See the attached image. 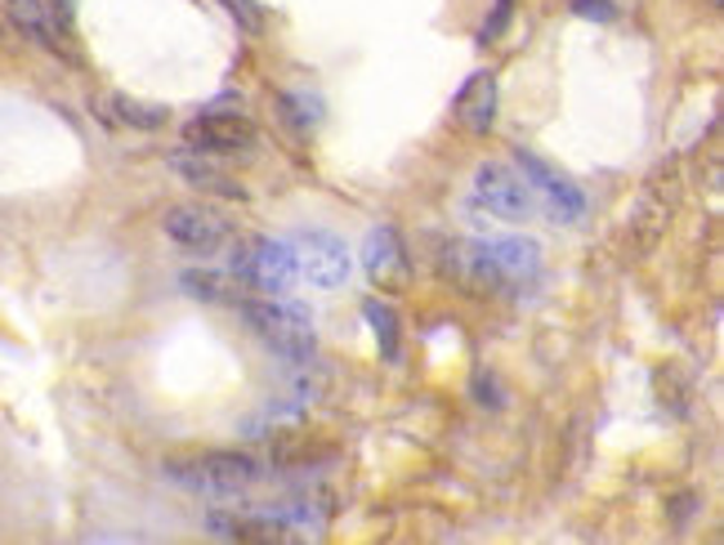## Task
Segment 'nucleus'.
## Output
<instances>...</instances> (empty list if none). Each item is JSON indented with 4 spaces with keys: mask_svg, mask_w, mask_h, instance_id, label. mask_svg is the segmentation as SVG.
Wrapping results in <instances>:
<instances>
[{
    "mask_svg": "<svg viewBox=\"0 0 724 545\" xmlns=\"http://www.w3.org/2000/svg\"><path fill=\"white\" fill-rule=\"evenodd\" d=\"M179 291L201 300V304H232L241 308V300H247V282H241L237 273H219V269H188L179 273Z\"/></svg>",
    "mask_w": 724,
    "mask_h": 545,
    "instance_id": "15",
    "label": "nucleus"
},
{
    "mask_svg": "<svg viewBox=\"0 0 724 545\" xmlns=\"http://www.w3.org/2000/svg\"><path fill=\"white\" fill-rule=\"evenodd\" d=\"M50 10H54V14H59V23L68 28V23H72V10H76V0H54Z\"/></svg>",
    "mask_w": 724,
    "mask_h": 545,
    "instance_id": "26",
    "label": "nucleus"
},
{
    "mask_svg": "<svg viewBox=\"0 0 724 545\" xmlns=\"http://www.w3.org/2000/svg\"><path fill=\"white\" fill-rule=\"evenodd\" d=\"M232 273L247 282V286L265 291V295L287 291V286L300 277V273H296L291 247H287V242H273V238H251V242H241L237 255H232Z\"/></svg>",
    "mask_w": 724,
    "mask_h": 545,
    "instance_id": "5",
    "label": "nucleus"
},
{
    "mask_svg": "<svg viewBox=\"0 0 724 545\" xmlns=\"http://www.w3.org/2000/svg\"><path fill=\"white\" fill-rule=\"evenodd\" d=\"M671 214H675V184H649L640 197H635V206H631V214H627V233H631V247L644 255V251H653L658 247V238L666 233V224H671Z\"/></svg>",
    "mask_w": 724,
    "mask_h": 545,
    "instance_id": "10",
    "label": "nucleus"
},
{
    "mask_svg": "<svg viewBox=\"0 0 724 545\" xmlns=\"http://www.w3.org/2000/svg\"><path fill=\"white\" fill-rule=\"evenodd\" d=\"M219 6L232 14V23H237L241 32H251V36L265 32V10H260V0H219Z\"/></svg>",
    "mask_w": 724,
    "mask_h": 545,
    "instance_id": "21",
    "label": "nucleus"
},
{
    "mask_svg": "<svg viewBox=\"0 0 724 545\" xmlns=\"http://www.w3.org/2000/svg\"><path fill=\"white\" fill-rule=\"evenodd\" d=\"M438 273L452 286H461L465 295H478V300H493V295H501L510 286L506 273L497 269L493 251L483 247V242H447L438 251Z\"/></svg>",
    "mask_w": 724,
    "mask_h": 545,
    "instance_id": "4",
    "label": "nucleus"
},
{
    "mask_svg": "<svg viewBox=\"0 0 724 545\" xmlns=\"http://www.w3.org/2000/svg\"><path fill=\"white\" fill-rule=\"evenodd\" d=\"M572 10H577L581 19H599V23L613 19V6H609V0H572Z\"/></svg>",
    "mask_w": 724,
    "mask_h": 545,
    "instance_id": "24",
    "label": "nucleus"
},
{
    "mask_svg": "<svg viewBox=\"0 0 724 545\" xmlns=\"http://www.w3.org/2000/svg\"><path fill=\"white\" fill-rule=\"evenodd\" d=\"M170 166H175L193 188H201V192H219V197H232V201L247 197V188H241L237 179H228L219 166H210L206 153H188V148H179V153L170 157Z\"/></svg>",
    "mask_w": 724,
    "mask_h": 545,
    "instance_id": "16",
    "label": "nucleus"
},
{
    "mask_svg": "<svg viewBox=\"0 0 724 545\" xmlns=\"http://www.w3.org/2000/svg\"><path fill=\"white\" fill-rule=\"evenodd\" d=\"M362 317L372 322V332H376V345H381V354H385V358H399V317H394V308H390V304H381V300H368V308H362Z\"/></svg>",
    "mask_w": 724,
    "mask_h": 545,
    "instance_id": "19",
    "label": "nucleus"
},
{
    "mask_svg": "<svg viewBox=\"0 0 724 545\" xmlns=\"http://www.w3.org/2000/svg\"><path fill=\"white\" fill-rule=\"evenodd\" d=\"M184 139H188V148H201V153H237V148L256 144V122L241 117V113L210 107V113H197L184 126Z\"/></svg>",
    "mask_w": 724,
    "mask_h": 545,
    "instance_id": "8",
    "label": "nucleus"
},
{
    "mask_svg": "<svg viewBox=\"0 0 724 545\" xmlns=\"http://www.w3.org/2000/svg\"><path fill=\"white\" fill-rule=\"evenodd\" d=\"M282 242H287L291 255H296V273L309 277L313 286L335 291V286L349 282L353 260H349V247H344L335 233H327V229H296V233L282 238Z\"/></svg>",
    "mask_w": 724,
    "mask_h": 545,
    "instance_id": "3",
    "label": "nucleus"
},
{
    "mask_svg": "<svg viewBox=\"0 0 724 545\" xmlns=\"http://www.w3.org/2000/svg\"><path fill=\"white\" fill-rule=\"evenodd\" d=\"M689 510H697V496H693V492H684V496L671 501V518H675V523H689Z\"/></svg>",
    "mask_w": 724,
    "mask_h": 545,
    "instance_id": "25",
    "label": "nucleus"
},
{
    "mask_svg": "<svg viewBox=\"0 0 724 545\" xmlns=\"http://www.w3.org/2000/svg\"><path fill=\"white\" fill-rule=\"evenodd\" d=\"M711 6H715V10H720V6H724V0H711Z\"/></svg>",
    "mask_w": 724,
    "mask_h": 545,
    "instance_id": "27",
    "label": "nucleus"
},
{
    "mask_svg": "<svg viewBox=\"0 0 724 545\" xmlns=\"http://www.w3.org/2000/svg\"><path fill=\"white\" fill-rule=\"evenodd\" d=\"M6 14H10V23H14L28 41H37V45L63 54V23H59V14L45 6V0H6Z\"/></svg>",
    "mask_w": 724,
    "mask_h": 545,
    "instance_id": "14",
    "label": "nucleus"
},
{
    "mask_svg": "<svg viewBox=\"0 0 724 545\" xmlns=\"http://www.w3.org/2000/svg\"><path fill=\"white\" fill-rule=\"evenodd\" d=\"M278 113L287 117V126H291V130H313L318 103H313L309 94H296V90H287V94H278Z\"/></svg>",
    "mask_w": 724,
    "mask_h": 545,
    "instance_id": "20",
    "label": "nucleus"
},
{
    "mask_svg": "<svg viewBox=\"0 0 724 545\" xmlns=\"http://www.w3.org/2000/svg\"><path fill=\"white\" fill-rule=\"evenodd\" d=\"M510 10H515V0H497V6H493V19L483 23V32H478V41H483V45H488V41H497V36L506 32V23H510Z\"/></svg>",
    "mask_w": 724,
    "mask_h": 545,
    "instance_id": "23",
    "label": "nucleus"
},
{
    "mask_svg": "<svg viewBox=\"0 0 724 545\" xmlns=\"http://www.w3.org/2000/svg\"><path fill=\"white\" fill-rule=\"evenodd\" d=\"M474 398L483 402V407H501L506 402V394H501V385H497V376L488 371V367H483V371H474Z\"/></svg>",
    "mask_w": 724,
    "mask_h": 545,
    "instance_id": "22",
    "label": "nucleus"
},
{
    "mask_svg": "<svg viewBox=\"0 0 724 545\" xmlns=\"http://www.w3.org/2000/svg\"><path fill=\"white\" fill-rule=\"evenodd\" d=\"M362 269H368V277L385 291V295H399L412 286V260L399 242V233L390 224L372 229L368 242H362Z\"/></svg>",
    "mask_w": 724,
    "mask_h": 545,
    "instance_id": "9",
    "label": "nucleus"
},
{
    "mask_svg": "<svg viewBox=\"0 0 724 545\" xmlns=\"http://www.w3.org/2000/svg\"><path fill=\"white\" fill-rule=\"evenodd\" d=\"M241 322H247L273 354L291 358V363H300V358H309L318 349L309 313L300 304H291V300H273V295L256 300V295H247V300H241Z\"/></svg>",
    "mask_w": 724,
    "mask_h": 545,
    "instance_id": "1",
    "label": "nucleus"
},
{
    "mask_svg": "<svg viewBox=\"0 0 724 545\" xmlns=\"http://www.w3.org/2000/svg\"><path fill=\"white\" fill-rule=\"evenodd\" d=\"M488 251H493L497 269L506 273V282L532 277V273H537V264H541V251H537L532 242H524V238H510V242H493Z\"/></svg>",
    "mask_w": 724,
    "mask_h": 545,
    "instance_id": "18",
    "label": "nucleus"
},
{
    "mask_svg": "<svg viewBox=\"0 0 724 545\" xmlns=\"http://www.w3.org/2000/svg\"><path fill=\"white\" fill-rule=\"evenodd\" d=\"M90 107L94 117H103V126H116V130H162L170 122V107L131 98V94H99L90 98Z\"/></svg>",
    "mask_w": 724,
    "mask_h": 545,
    "instance_id": "12",
    "label": "nucleus"
},
{
    "mask_svg": "<svg viewBox=\"0 0 724 545\" xmlns=\"http://www.w3.org/2000/svg\"><path fill=\"white\" fill-rule=\"evenodd\" d=\"M452 113H456V122H461L469 135H488L493 122H497V76H493V72H474V76L461 85V94H456V103H452Z\"/></svg>",
    "mask_w": 724,
    "mask_h": 545,
    "instance_id": "13",
    "label": "nucleus"
},
{
    "mask_svg": "<svg viewBox=\"0 0 724 545\" xmlns=\"http://www.w3.org/2000/svg\"><path fill=\"white\" fill-rule=\"evenodd\" d=\"M166 479H175L179 488L193 492H210V496H237L251 483H260V465L247 452H193V457H170Z\"/></svg>",
    "mask_w": 724,
    "mask_h": 545,
    "instance_id": "2",
    "label": "nucleus"
},
{
    "mask_svg": "<svg viewBox=\"0 0 724 545\" xmlns=\"http://www.w3.org/2000/svg\"><path fill=\"white\" fill-rule=\"evenodd\" d=\"M474 192H478V201L488 206L493 214H501V220H510V224H519V220H528V214H532V188H528V179L515 166L483 161L474 170Z\"/></svg>",
    "mask_w": 724,
    "mask_h": 545,
    "instance_id": "6",
    "label": "nucleus"
},
{
    "mask_svg": "<svg viewBox=\"0 0 724 545\" xmlns=\"http://www.w3.org/2000/svg\"><path fill=\"white\" fill-rule=\"evenodd\" d=\"M210 532L228 536V541H287L291 532L273 518V514H210Z\"/></svg>",
    "mask_w": 724,
    "mask_h": 545,
    "instance_id": "17",
    "label": "nucleus"
},
{
    "mask_svg": "<svg viewBox=\"0 0 724 545\" xmlns=\"http://www.w3.org/2000/svg\"><path fill=\"white\" fill-rule=\"evenodd\" d=\"M166 238L179 242L184 251H215L219 242L232 238V220L215 206H201V201H184V206H170L166 220H162Z\"/></svg>",
    "mask_w": 724,
    "mask_h": 545,
    "instance_id": "7",
    "label": "nucleus"
},
{
    "mask_svg": "<svg viewBox=\"0 0 724 545\" xmlns=\"http://www.w3.org/2000/svg\"><path fill=\"white\" fill-rule=\"evenodd\" d=\"M519 170H524L528 188H541V192H546V201H550V210L559 214V220H581V214H586V192H581L568 175L550 170V166H546L541 157H532V153H519Z\"/></svg>",
    "mask_w": 724,
    "mask_h": 545,
    "instance_id": "11",
    "label": "nucleus"
}]
</instances>
